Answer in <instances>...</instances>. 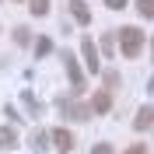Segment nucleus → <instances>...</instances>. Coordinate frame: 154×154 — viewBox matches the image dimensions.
I'll use <instances>...</instances> for the list:
<instances>
[{
    "instance_id": "1",
    "label": "nucleus",
    "mask_w": 154,
    "mask_h": 154,
    "mask_svg": "<svg viewBox=\"0 0 154 154\" xmlns=\"http://www.w3.org/2000/svg\"><path fill=\"white\" fill-rule=\"evenodd\" d=\"M116 42H119V53H123L126 60H137L140 49H144V32L133 28V25H123L119 35H116Z\"/></svg>"
},
{
    "instance_id": "2",
    "label": "nucleus",
    "mask_w": 154,
    "mask_h": 154,
    "mask_svg": "<svg viewBox=\"0 0 154 154\" xmlns=\"http://www.w3.org/2000/svg\"><path fill=\"white\" fill-rule=\"evenodd\" d=\"M63 56V70H67V77H70V88H74V95H81L84 91V70H81V63H77V56L74 53H60Z\"/></svg>"
},
{
    "instance_id": "3",
    "label": "nucleus",
    "mask_w": 154,
    "mask_h": 154,
    "mask_svg": "<svg viewBox=\"0 0 154 154\" xmlns=\"http://www.w3.org/2000/svg\"><path fill=\"white\" fill-rule=\"evenodd\" d=\"M49 140H53V147H56V151H63V154H70L74 151V133H70V130H63V126H60V130H49Z\"/></svg>"
},
{
    "instance_id": "4",
    "label": "nucleus",
    "mask_w": 154,
    "mask_h": 154,
    "mask_svg": "<svg viewBox=\"0 0 154 154\" xmlns=\"http://www.w3.org/2000/svg\"><path fill=\"white\" fill-rule=\"evenodd\" d=\"M60 109H63V116H70V119H77V123H88L91 119V109L88 105H81V102H60Z\"/></svg>"
},
{
    "instance_id": "5",
    "label": "nucleus",
    "mask_w": 154,
    "mask_h": 154,
    "mask_svg": "<svg viewBox=\"0 0 154 154\" xmlns=\"http://www.w3.org/2000/svg\"><path fill=\"white\" fill-rule=\"evenodd\" d=\"M67 11L74 14V21L81 25V28H88V25H91V11H88L84 0H67Z\"/></svg>"
},
{
    "instance_id": "6",
    "label": "nucleus",
    "mask_w": 154,
    "mask_h": 154,
    "mask_svg": "<svg viewBox=\"0 0 154 154\" xmlns=\"http://www.w3.org/2000/svg\"><path fill=\"white\" fill-rule=\"evenodd\" d=\"M81 53H84V63L91 74H98V49H95V38H84L81 42Z\"/></svg>"
},
{
    "instance_id": "7",
    "label": "nucleus",
    "mask_w": 154,
    "mask_h": 154,
    "mask_svg": "<svg viewBox=\"0 0 154 154\" xmlns=\"http://www.w3.org/2000/svg\"><path fill=\"white\" fill-rule=\"evenodd\" d=\"M49 144H53V140H49V133H46V130H32L28 147H32L35 154H46V151H49Z\"/></svg>"
},
{
    "instance_id": "8",
    "label": "nucleus",
    "mask_w": 154,
    "mask_h": 154,
    "mask_svg": "<svg viewBox=\"0 0 154 154\" xmlns=\"http://www.w3.org/2000/svg\"><path fill=\"white\" fill-rule=\"evenodd\" d=\"M154 126V105L137 109V119H133V130H151Z\"/></svg>"
},
{
    "instance_id": "9",
    "label": "nucleus",
    "mask_w": 154,
    "mask_h": 154,
    "mask_svg": "<svg viewBox=\"0 0 154 154\" xmlns=\"http://www.w3.org/2000/svg\"><path fill=\"white\" fill-rule=\"evenodd\" d=\"M109 105H112V95H109V91H98V95L91 98V112H98V116H105Z\"/></svg>"
},
{
    "instance_id": "10",
    "label": "nucleus",
    "mask_w": 154,
    "mask_h": 154,
    "mask_svg": "<svg viewBox=\"0 0 154 154\" xmlns=\"http://www.w3.org/2000/svg\"><path fill=\"white\" fill-rule=\"evenodd\" d=\"M49 7H53L49 0H28V11L35 14V18H46V14H49Z\"/></svg>"
},
{
    "instance_id": "11",
    "label": "nucleus",
    "mask_w": 154,
    "mask_h": 154,
    "mask_svg": "<svg viewBox=\"0 0 154 154\" xmlns=\"http://www.w3.org/2000/svg\"><path fill=\"white\" fill-rule=\"evenodd\" d=\"M46 53H53V38L38 35V38H35V56H46Z\"/></svg>"
},
{
    "instance_id": "12",
    "label": "nucleus",
    "mask_w": 154,
    "mask_h": 154,
    "mask_svg": "<svg viewBox=\"0 0 154 154\" xmlns=\"http://www.w3.org/2000/svg\"><path fill=\"white\" fill-rule=\"evenodd\" d=\"M14 144H18L14 140V130H0V151H11Z\"/></svg>"
},
{
    "instance_id": "13",
    "label": "nucleus",
    "mask_w": 154,
    "mask_h": 154,
    "mask_svg": "<svg viewBox=\"0 0 154 154\" xmlns=\"http://www.w3.org/2000/svg\"><path fill=\"white\" fill-rule=\"evenodd\" d=\"M137 11L140 18H154V0H137Z\"/></svg>"
},
{
    "instance_id": "14",
    "label": "nucleus",
    "mask_w": 154,
    "mask_h": 154,
    "mask_svg": "<svg viewBox=\"0 0 154 154\" xmlns=\"http://www.w3.org/2000/svg\"><path fill=\"white\" fill-rule=\"evenodd\" d=\"M21 102H25V105L32 109V116H38V112H42V105L35 102V95H32V91H25V95H21Z\"/></svg>"
},
{
    "instance_id": "15",
    "label": "nucleus",
    "mask_w": 154,
    "mask_h": 154,
    "mask_svg": "<svg viewBox=\"0 0 154 154\" xmlns=\"http://www.w3.org/2000/svg\"><path fill=\"white\" fill-rule=\"evenodd\" d=\"M14 42H18V46H28V42H32V32L28 28H14Z\"/></svg>"
},
{
    "instance_id": "16",
    "label": "nucleus",
    "mask_w": 154,
    "mask_h": 154,
    "mask_svg": "<svg viewBox=\"0 0 154 154\" xmlns=\"http://www.w3.org/2000/svg\"><path fill=\"white\" fill-rule=\"evenodd\" d=\"M123 154H147V144H130Z\"/></svg>"
},
{
    "instance_id": "17",
    "label": "nucleus",
    "mask_w": 154,
    "mask_h": 154,
    "mask_svg": "<svg viewBox=\"0 0 154 154\" xmlns=\"http://www.w3.org/2000/svg\"><path fill=\"white\" fill-rule=\"evenodd\" d=\"M105 84H109V88L119 84V74H116V70H105Z\"/></svg>"
},
{
    "instance_id": "18",
    "label": "nucleus",
    "mask_w": 154,
    "mask_h": 154,
    "mask_svg": "<svg viewBox=\"0 0 154 154\" xmlns=\"http://www.w3.org/2000/svg\"><path fill=\"white\" fill-rule=\"evenodd\" d=\"M91 154H112V147H109V144H95V147H91Z\"/></svg>"
},
{
    "instance_id": "19",
    "label": "nucleus",
    "mask_w": 154,
    "mask_h": 154,
    "mask_svg": "<svg viewBox=\"0 0 154 154\" xmlns=\"http://www.w3.org/2000/svg\"><path fill=\"white\" fill-rule=\"evenodd\" d=\"M105 4H109V11H123L126 7V0H105Z\"/></svg>"
},
{
    "instance_id": "20",
    "label": "nucleus",
    "mask_w": 154,
    "mask_h": 154,
    "mask_svg": "<svg viewBox=\"0 0 154 154\" xmlns=\"http://www.w3.org/2000/svg\"><path fill=\"white\" fill-rule=\"evenodd\" d=\"M151 53H154V42H151Z\"/></svg>"
},
{
    "instance_id": "21",
    "label": "nucleus",
    "mask_w": 154,
    "mask_h": 154,
    "mask_svg": "<svg viewBox=\"0 0 154 154\" xmlns=\"http://www.w3.org/2000/svg\"><path fill=\"white\" fill-rule=\"evenodd\" d=\"M0 4H4V0H0Z\"/></svg>"
}]
</instances>
